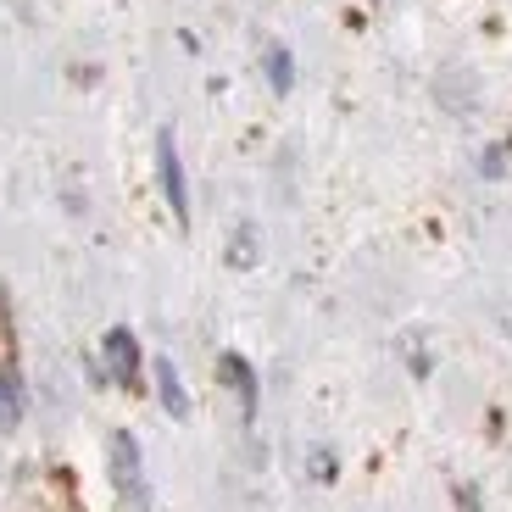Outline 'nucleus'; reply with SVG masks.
Returning a JSON list of instances; mask_svg holds the SVG:
<instances>
[{
  "label": "nucleus",
  "instance_id": "39448f33",
  "mask_svg": "<svg viewBox=\"0 0 512 512\" xmlns=\"http://www.w3.org/2000/svg\"><path fill=\"white\" fill-rule=\"evenodd\" d=\"M218 379L234 390V401H240V418L256 423V373H251V362H245L240 351H223V357H218Z\"/></svg>",
  "mask_w": 512,
  "mask_h": 512
},
{
  "label": "nucleus",
  "instance_id": "0eeeda50",
  "mask_svg": "<svg viewBox=\"0 0 512 512\" xmlns=\"http://www.w3.org/2000/svg\"><path fill=\"white\" fill-rule=\"evenodd\" d=\"M268 84L279 95L295 84V62H290V51H284V45H268Z\"/></svg>",
  "mask_w": 512,
  "mask_h": 512
},
{
  "label": "nucleus",
  "instance_id": "7ed1b4c3",
  "mask_svg": "<svg viewBox=\"0 0 512 512\" xmlns=\"http://www.w3.org/2000/svg\"><path fill=\"white\" fill-rule=\"evenodd\" d=\"M156 173H162V195H167L173 223L190 229V184H184V162H179V140H173V128L156 134Z\"/></svg>",
  "mask_w": 512,
  "mask_h": 512
},
{
  "label": "nucleus",
  "instance_id": "f03ea898",
  "mask_svg": "<svg viewBox=\"0 0 512 512\" xmlns=\"http://www.w3.org/2000/svg\"><path fill=\"white\" fill-rule=\"evenodd\" d=\"M101 373L106 384H117V390H140L145 384V357H140V340H134V329H106L101 334Z\"/></svg>",
  "mask_w": 512,
  "mask_h": 512
},
{
  "label": "nucleus",
  "instance_id": "f257e3e1",
  "mask_svg": "<svg viewBox=\"0 0 512 512\" xmlns=\"http://www.w3.org/2000/svg\"><path fill=\"white\" fill-rule=\"evenodd\" d=\"M106 468H112V490L128 512H151V479H145V451L134 440V429L106 435Z\"/></svg>",
  "mask_w": 512,
  "mask_h": 512
},
{
  "label": "nucleus",
  "instance_id": "6e6552de",
  "mask_svg": "<svg viewBox=\"0 0 512 512\" xmlns=\"http://www.w3.org/2000/svg\"><path fill=\"white\" fill-rule=\"evenodd\" d=\"M251 245H256V229H251V223H240V234H234V256H229L234 268H251V262H256Z\"/></svg>",
  "mask_w": 512,
  "mask_h": 512
},
{
  "label": "nucleus",
  "instance_id": "20e7f679",
  "mask_svg": "<svg viewBox=\"0 0 512 512\" xmlns=\"http://www.w3.org/2000/svg\"><path fill=\"white\" fill-rule=\"evenodd\" d=\"M28 418V384H23V368L12 357H0V435L23 429Z\"/></svg>",
  "mask_w": 512,
  "mask_h": 512
},
{
  "label": "nucleus",
  "instance_id": "423d86ee",
  "mask_svg": "<svg viewBox=\"0 0 512 512\" xmlns=\"http://www.w3.org/2000/svg\"><path fill=\"white\" fill-rule=\"evenodd\" d=\"M151 379H156V401H162L167 418H190V390H184L173 357H156V362H151Z\"/></svg>",
  "mask_w": 512,
  "mask_h": 512
}]
</instances>
